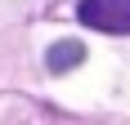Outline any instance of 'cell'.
I'll return each instance as SVG.
<instances>
[{
    "instance_id": "obj_2",
    "label": "cell",
    "mask_w": 130,
    "mask_h": 125,
    "mask_svg": "<svg viewBox=\"0 0 130 125\" xmlns=\"http://www.w3.org/2000/svg\"><path fill=\"white\" fill-rule=\"evenodd\" d=\"M81 58H85V45H81V40H58V45H50V72H72Z\"/></svg>"
},
{
    "instance_id": "obj_1",
    "label": "cell",
    "mask_w": 130,
    "mask_h": 125,
    "mask_svg": "<svg viewBox=\"0 0 130 125\" xmlns=\"http://www.w3.org/2000/svg\"><path fill=\"white\" fill-rule=\"evenodd\" d=\"M81 23L108 36H126L130 31V0H81Z\"/></svg>"
}]
</instances>
